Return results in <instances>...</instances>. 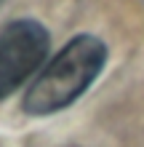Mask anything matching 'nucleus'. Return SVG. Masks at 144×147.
Wrapping results in <instances>:
<instances>
[{
	"mask_svg": "<svg viewBox=\"0 0 144 147\" xmlns=\"http://www.w3.org/2000/svg\"><path fill=\"white\" fill-rule=\"evenodd\" d=\"M107 64L104 40L80 32L64 48H59L38 72L21 99V110L27 115H54V112L75 105L86 94Z\"/></svg>",
	"mask_w": 144,
	"mask_h": 147,
	"instance_id": "nucleus-1",
	"label": "nucleus"
},
{
	"mask_svg": "<svg viewBox=\"0 0 144 147\" xmlns=\"http://www.w3.org/2000/svg\"><path fill=\"white\" fill-rule=\"evenodd\" d=\"M51 35L38 19H13L0 30V99L11 96L43 67Z\"/></svg>",
	"mask_w": 144,
	"mask_h": 147,
	"instance_id": "nucleus-2",
	"label": "nucleus"
},
{
	"mask_svg": "<svg viewBox=\"0 0 144 147\" xmlns=\"http://www.w3.org/2000/svg\"><path fill=\"white\" fill-rule=\"evenodd\" d=\"M3 3H5V0H0V5H3Z\"/></svg>",
	"mask_w": 144,
	"mask_h": 147,
	"instance_id": "nucleus-3",
	"label": "nucleus"
}]
</instances>
